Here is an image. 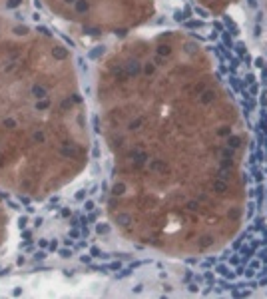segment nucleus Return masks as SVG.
<instances>
[{
    "instance_id": "f257e3e1",
    "label": "nucleus",
    "mask_w": 267,
    "mask_h": 299,
    "mask_svg": "<svg viewBox=\"0 0 267 299\" xmlns=\"http://www.w3.org/2000/svg\"><path fill=\"white\" fill-rule=\"evenodd\" d=\"M231 146H239V140L237 138H231Z\"/></svg>"
}]
</instances>
